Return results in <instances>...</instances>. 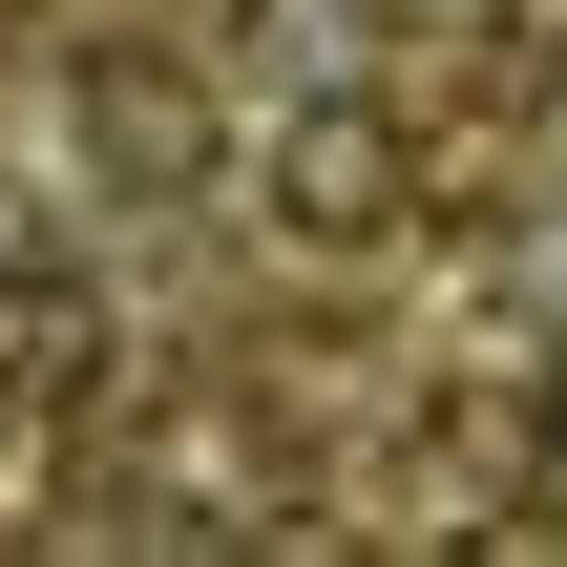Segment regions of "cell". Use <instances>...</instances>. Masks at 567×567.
Here are the masks:
<instances>
[{
    "mask_svg": "<svg viewBox=\"0 0 567 567\" xmlns=\"http://www.w3.org/2000/svg\"><path fill=\"white\" fill-rule=\"evenodd\" d=\"M252 189H274V231H295V252H379V231L421 210V126H400L379 84H316V105H274Z\"/></svg>",
    "mask_w": 567,
    "mask_h": 567,
    "instance_id": "cell-1",
    "label": "cell"
},
{
    "mask_svg": "<svg viewBox=\"0 0 567 567\" xmlns=\"http://www.w3.org/2000/svg\"><path fill=\"white\" fill-rule=\"evenodd\" d=\"M63 147H84V189H126V210H189V189L231 168L210 84H189L168 42H84V63H63Z\"/></svg>",
    "mask_w": 567,
    "mask_h": 567,
    "instance_id": "cell-2",
    "label": "cell"
},
{
    "mask_svg": "<svg viewBox=\"0 0 567 567\" xmlns=\"http://www.w3.org/2000/svg\"><path fill=\"white\" fill-rule=\"evenodd\" d=\"M105 358H126V337H105V295L21 252V274H0V400H63V421H84V400H105Z\"/></svg>",
    "mask_w": 567,
    "mask_h": 567,
    "instance_id": "cell-3",
    "label": "cell"
},
{
    "mask_svg": "<svg viewBox=\"0 0 567 567\" xmlns=\"http://www.w3.org/2000/svg\"><path fill=\"white\" fill-rule=\"evenodd\" d=\"M21 252H42V210H21V168H0V274H21Z\"/></svg>",
    "mask_w": 567,
    "mask_h": 567,
    "instance_id": "cell-4",
    "label": "cell"
},
{
    "mask_svg": "<svg viewBox=\"0 0 567 567\" xmlns=\"http://www.w3.org/2000/svg\"><path fill=\"white\" fill-rule=\"evenodd\" d=\"M547 505H567V379H547Z\"/></svg>",
    "mask_w": 567,
    "mask_h": 567,
    "instance_id": "cell-5",
    "label": "cell"
}]
</instances>
